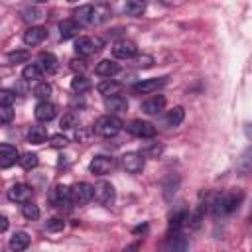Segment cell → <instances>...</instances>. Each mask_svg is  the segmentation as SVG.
Here are the masks:
<instances>
[{"label": "cell", "mask_w": 252, "mask_h": 252, "mask_svg": "<svg viewBox=\"0 0 252 252\" xmlns=\"http://www.w3.org/2000/svg\"><path fill=\"white\" fill-rule=\"evenodd\" d=\"M240 201H242V193H213V195H209L207 207L215 215L222 217V215H228L234 209H238Z\"/></svg>", "instance_id": "cell-1"}, {"label": "cell", "mask_w": 252, "mask_h": 252, "mask_svg": "<svg viewBox=\"0 0 252 252\" xmlns=\"http://www.w3.org/2000/svg\"><path fill=\"white\" fill-rule=\"evenodd\" d=\"M120 130H122V122H120V118L114 116V114H104V116H100V118L94 122V126H93V132L98 134V136H102V138H112V136H116Z\"/></svg>", "instance_id": "cell-2"}, {"label": "cell", "mask_w": 252, "mask_h": 252, "mask_svg": "<svg viewBox=\"0 0 252 252\" xmlns=\"http://www.w3.org/2000/svg\"><path fill=\"white\" fill-rule=\"evenodd\" d=\"M102 49V39L100 37H91V35H83V37H77L75 41V51L83 57L87 55H94Z\"/></svg>", "instance_id": "cell-3"}, {"label": "cell", "mask_w": 252, "mask_h": 252, "mask_svg": "<svg viewBox=\"0 0 252 252\" xmlns=\"http://www.w3.org/2000/svg\"><path fill=\"white\" fill-rule=\"evenodd\" d=\"M93 189H94V197H93V199H94L98 205L110 207V205L114 203L116 191H114L112 183H108V181H98L96 185H93Z\"/></svg>", "instance_id": "cell-4"}, {"label": "cell", "mask_w": 252, "mask_h": 252, "mask_svg": "<svg viewBox=\"0 0 252 252\" xmlns=\"http://www.w3.org/2000/svg\"><path fill=\"white\" fill-rule=\"evenodd\" d=\"M47 201L51 205H55V207H69L73 203V199H71V187L61 185V183L55 185V187H51L49 193H47Z\"/></svg>", "instance_id": "cell-5"}, {"label": "cell", "mask_w": 252, "mask_h": 252, "mask_svg": "<svg viewBox=\"0 0 252 252\" xmlns=\"http://www.w3.org/2000/svg\"><path fill=\"white\" fill-rule=\"evenodd\" d=\"M93 197H94V189H93V185H89L85 181H79V183H75L71 187V199L79 207H83L89 201H93Z\"/></svg>", "instance_id": "cell-6"}, {"label": "cell", "mask_w": 252, "mask_h": 252, "mask_svg": "<svg viewBox=\"0 0 252 252\" xmlns=\"http://www.w3.org/2000/svg\"><path fill=\"white\" fill-rule=\"evenodd\" d=\"M126 130H128L132 136L142 138V140H146V138H154V136H156V126H154L152 122H148V120H140V118L128 122V124H126Z\"/></svg>", "instance_id": "cell-7"}, {"label": "cell", "mask_w": 252, "mask_h": 252, "mask_svg": "<svg viewBox=\"0 0 252 252\" xmlns=\"http://www.w3.org/2000/svg\"><path fill=\"white\" fill-rule=\"evenodd\" d=\"M120 163H122V167H124V171H128V173H140L142 169H144V165H146V161H144V156L142 154H138V152H128V154H124L122 158H120Z\"/></svg>", "instance_id": "cell-8"}, {"label": "cell", "mask_w": 252, "mask_h": 252, "mask_svg": "<svg viewBox=\"0 0 252 252\" xmlns=\"http://www.w3.org/2000/svg\"><path fill=\"white\" fill-rule=\"evenodd\" d=\"M136 53H138V47L130 39H120V41H116L112 45V55L116 59H134Z\"/></svg>", "instance_id": "cell-9"}, {"label": "cell", "mask_w": 252, "mask_h": 252, "mask_svg": "<svg viewBox=\"0 0 252 252\" xmlns=\"http://www.w3.org/2000/svg\"><path fill=\"white\" fill-rule=\"evenodd\" d=\"M167 83V77H154V79H144L140 83H136L132 87V93L136 94H148V93H154L158 91L159 87H163Z\"/></svg>", "instance_id": "cell-10"}, {"label": "cell", "mask_w": 252, "mask_h": 252, "mask_svg": "<svg viewBox=\"0 0 252 252\" xmlns=\"http://www.w3.org/2000/svg\"><path fill=\"white\" fill-rule=\"evenodd\" d=\"M112 167H114V159H112L110 156H94L93 161L89 163V169H91V173H94V175H104V173H108Z\"/></svg>", "instance_id": "cell-11"}, {"label": "cell", "mask_w": 252, "mask_h": 252, "mask_svg": "<svg viewBox=\"0 0 252 252\" xmlns=\"http://www.w3.org/2000/svg\"><path fill=\"white\" fill-rule=\"evenodd\" d=\"M8 199L14 201V203H28L32 199V187L26 185V183H16L8 189Z\"/></svg>", "instance_id": "cell-12"}, {"label": "cell", "mask_w": 252, "mask_h": 252, "mask_svg": "<svg viewBox=\"0 0 252 252\" xmlns=\"http://www.w3.org/2000/svg\"><path fill=\"white\" fill-rule=\"evenodd\" d=\"M45 35H47V30L43 26H30L24 32V43L26 45H37L45 39Z\"/></svg>", "instance_id": "cell-13"}, {"label": "cell", "mask_w": 252, "mask_h": 252, "mask_svg": "<svg viewBox=\"0 0 252 252\" xmlns=\"http://www.w3.org/2000/svg\"><path fill=\"white\" fill-rule=\"evenodd\" d=\"M33 114H35V118H37L39 122H49V120L55 118L57 108H55L53 102L43 100V102H37V104H35V112H33Z\"/></svg>", "instance_id": "cell-14"}, {"label": "cell", "mask_w": 252, "mask_h": 252, "mask_svg": "<svg viewBox=\"0 0 252 252\" xmlns=\"http://www.w3.org/2000/svg\"><path fill=\"white\" fill-rule=\"evenodd\" d=\"M163 106H165V96L163 94H154V96H150L142 102V110L146 114H159L163 110Z\"/></svg>", "instance_id": "cell-15"}, {"label": "cell", "mask_w": 252, "mask_h": 252, "mask_svg": "<svg viewBox=\"0 0 252 252\" xmlns=\"http://www.w3.org/2000/svg\"><path fill=\"white\" fill-rule=\"evenodd\" d=\"M236 173L242 175V177H246L248 173H252V146H248L240 154V158L236 159Z\"/></svg>", "instance_id": "cell-16"}, {"label": "cell", "mask_w": 252, "mask_h": 252, "mask_svg": "<svg viewBox=\"0 0 252 252\" xmlns=\"http://www.w3.org/2000/svg\"><path fill=\"white\" fill-rule=\"evenodd\" d=\"M96 89H98V93H100L104 98H110V96H120V93H122L124 85H122V83H118V81L106 79V81H102Z\"/></svg>", "instance_id": "cell-17"}, {"label": "cell", "mask_w": 252, "mask_h": 252, "mask_svg": "<svg viewBox=\"0 0 252 252\" xmlns=\"http://www.w3.org/2000/svg\"><path fill=\"white\" fill-rule=\"evenodd\" d=\"M16 159H20L16 146L2 144V146H0V167H4V169H6V167H10L12 163H16Z\"/></svg>", "instance_id": "cell-18"}, {"label": "cell", "mask_w": 252, "mask_h": 252, "mask_svg": "<svg viewBox=\"0 0 252 252\" xmlns=\"http://www.w3.org/2000/svg\"><path fill=\"white\" fill-rule=\"evenodd\" d=\"M10 250L12 252H24L28 246H30V234L24 232V230H18L10 236V242H8Z\"/></svg>", "instance_id": "cell-19"}, {"label": "cell", "mask_w": 252, "mask_h": 252, "mask_svg": "<svg viewBox=\"0 0 252 252\" xmlns=\"http://www.w3.org/2000/svg\"><path fill=\"white\" fill-rule=\"evenodd\" d=\"M118 71H120V65L116 61H112V59H102L94 67V73L98 77H114Z\"/></svg>", "instance_id": "cell-20"}, {"label": "cell", "mask_w": 252, "mask_h": 252, "mask_svg": "<svg viewBox=\"0 0 252 252\" xmlns=\"http://www.w3.org/2000/svg\"><path fill=\"white\" fill-rule=\"evenodd\" d=\"M104 108L110 114H120L128 110V100L124 96H110V98H104Z\"/></svg>", "instance_id": "cell-21"}, {"label": "cell", "mask_w": 252, "mask_h": 252, "mask_svg": "<svg viewBox=\"0 0 252 252\" xmlns=\"http://www.w3.org/2000/svg\"><path fill=\"white\" fill-rule=\"evenodd\" d=\"M75 20L79 24H94V6L83 4L75 10Z\"/></svg>", "instance_id": "cell-22"}, {"label": "cell", "mask_w": 252, "mask_h": 252, "mask_svg": "<svg viewBox=\"0 0 252 252\" xmlns=\"http://www.w3.org/2000/svg\"><path fill=\"white\" fill-rule=\"evenodd\" d=\"M79 28H81V24H79L75 18H71V20H63V22L59 24L61 39H69V37L77 35V33H79Z\"/></svg>", "instance_id": "cell-23"}, {"label": "cell", "mask_w": 252, "mask_h": 252, "mask_svg": "<svg viewBox=\"0 0 252 252\" xmlns=\"http://www.w3.org/2000/svg\"><path fill=\"white\" fill-rule=\"evenodd\" d=\"M183 118H185V110H183V106H175V108H171V110L165 114L163 124H165L167 128H175V126H179V124L183 122Z\"/></svg>", "instance_id": "cell-24"}, {"label": "cell", "mask_w": 252, "mask_h": 252, "mask_svg": "<svg viewBox=\"0 0 252 252\" xmlns=\"http://www.w3.org/2000/svg\"><path fill=\"white\" fill-rule=\"evenodd\" d=\"M22 77L24 81H35V83H41V77H43V69L39 67V63H30L22 69Z\"/></svg>", "instance_id": "cell-25"}, {"label": "cell", "mask_w": 252, "mask_h": 252, "mask_svg": "<svg viewBox=\"0 0 252 252\" xmlns=\"http://www.w3.org/2000/svg\"><path fill=\"white\" fill-rule=\"evenodd\" d=\"M39 67L43 69V73H55L57 71V67H59V63H57V57L53 55V53H41L39 55Z\"/></svg>", "instance_id": "cell-26"}, {"label": "cell", "mask_w": 252, "mask_h": 252, "mask_svg": "<svg viewBox=\"0 0 252 252\" xmlns=\"http://www.w3.org/2000/svg\"><path fill=\"white\" fill-rule=\"evenodd\" d=\"M45 140H47V130H45V126L35 124V126H32V128L28 130V142H30V144H43Z\"/></svg>", "instance_id": "cell-27"}, {"label": "cell", "mask_w": 252, "mask_h": 252, "mask_svg": "<svg viewBox=\"0 0 252 252\" xmlns=\"http://www.w3.org/2000/svg\"><path fill=\"white\" fill-rule=\"evenodd\" d=\"M144 158H159L161 154H163V146L159 144V142H146L144 146H142V152H140Z\"/></svg>", "instance_id": "cell-28"}, {"label": "cell", "mask_w": 252, "mask_h": 252, "mask_svg": "<svg viewBox=\"0 0 252 252\" xmlns=\"http://www.w3.org/2000/svg\"><path fill=\"white\" fill-rule=\"evenodd\" d=\"M185 220H189V213H187L185 209H181V211L173 213V215H171V219H169V230L179 232V228L185 224Z\"/></svg>", "instance_id": "cell-29"}, {"label": "cell", "mask_w": 252, "mask_h": 252, "mask_svg": "<svg viewBox=\"0 0 252 252\" xmlns=\"http://www.w3.org/2000/svg\"><path fill=\"white\" fill-rule=\"evenodd\" d=\"M93 87V83H91V79H87L85 75H75L73 79H71V89L75 91V93H87L89 89Z\"/></svg>", "instance_id": "cell-30"}, {"label": "cell", "mask_w": 252, "mask_h": 252, "mask_svg": "<svg viewBox=\"0 0 252 252\" xmlns=\"http://www.w3.org/2000/svg\"><path fill=\"white\" fill-rule=\"evenodd\" d=\"M49 94H51V85H49V83L41 81V83H37V85L33 87V96H35V98H39V102L47 100V98H49Z\"/></svg>", "instance_id": "cell-31"}, {"label": "cell", "mask_w": 252, "mask_h": 252, "mask_svg": "<svg viewBox=\"0 0 252 252\" xmlns=\"http://www.w3.org/2000/svg\"><path fill=\"white\" fill-rule=\"evenodd\" d=\"M22 215H24L28 220H37L41 213H39V207H37V205H33L32 201H28V203L22 205Z\"/></svg>", "instance_id": "cell-32"}, {"label": "cell", "mask_w": 252, "mask_h": 252, "mask_svg": "<svg viewBox=\"0 0 252 252\" xmlns=\"http://www.w3.org/2000/svg\"><path fill=\"white\" fill-rule=\"evenodd\" d=\"M28 57H30V53H28L26 49H16V51H10V53L6 55V61H8L10 65H18V63L28 61Z\"/></svg>", "instance_id": "cell-33"}, {"label": "cell", "mask_w": 252, "mask_h": 252, "mask_svg": "<svg viewBox=\"0 0 252 252\" xmlns=\"http://www.w3.org/2000/svg\"><path fill=\"white\" fill-rule=\"evenodd\" d=\"M144 10H146V4H144V2L130 0V2L124 4V14H128V16H140Z\"/></svg>", "instance_id": "cell-34"}, {"label": "cell", "mask_w": 252, "mask_h": 252, "mask_svg": "<svg viewBox=\"0 0 252 252\" xmlns=\"http://www.w3.org/2000/svg\"><path fill=\"white\" fill-rule=\"evenodd\" d=\"M39 18H43V12H41L39 8H35V6L24 10V14H22V20H24L26 24H32V26H33V22H37Z\"/></svg>", "instance_id": "cell-35"}, {"label": "cell", "mask_w": 252, "mask_h": 252, "mask_svg": "<svg viewBox=\"0 0 252 252\" xmlns=\"http://www.w3.org/2000/svg\"><path fill=\"white\" fill-rule=\"evenodd\" d=\"M18 161H20V165H22L24 169H33V167H37V163H39L37 156H35V154H32V152H28V154H22Z\"/></svg>", "instance_id": "cell-36"}, {"label": "cell", "mask_w": 252, "mask_h": 252, "mask_svg": "<svg viewBox=\"0 0 252 252\" xmlns=\"http://www.w3.org/2000/svg\"><path fill=\"white\" fill-rule=\"evenodd\" d=\"M169 252H187V238L181 234H175L169 244Z\"/></svg>", "instance_id": "cell-37"}, {"label": "cell", "mask_w": 252, "mask_h": 252, "mask_svg": "<svg viewBox=\"0 0 252 252\" xmlns=\"http://www.w3.org/2000/svg\"><path fill=\"white\" fill-rule=\"evenodd\" d=\"M75 122H77L75 112H67V114H63V116H61L59 126H61V130H69V128H73V126H75Z\"/></svg>", "instance_id": "cell-38"}, {"label": "cell", "mask_w": 252, "mask_h": 252, "mask_svg": "<svg viewBox=\"0 0 252 252\" xmlns=\"http://www.w3.org/2000/svg\"><path fill=\"white\" fill-rule=\"evenodd\" d=\"M63 228H65V220L63 219L53 217V219H49L45 222V230H49V232H57V230H63Z\"/></svg>", "instance_id": "cell-39"}, {"label": "cell", "mask_w": 252, "mask_h": 252, "mask_svg": "<svg viewBox=\"0 0 252 252\" xmlns=\"http://www.w3.org/2000/svg\"><path fill=\"white\" fill-rule=\"evenodd\" d=\"M132 65H134V67H152V65H154V57H152V55L134 57V59H132Z\"/></svg>", "instance_id": "cell-40"}, {"label": "cell", "mask_w": 252, "mask_h": 252, "mask_svg": "<svg viewBox=\"0 0 252 252\" xmlns=\"http://www.w3.org/2000/svg\"><path fill=\"white\" fill-rule=\"evenodd\" d=\"M14 100H16V94H14L12 91H8V89H2V91H0V104H4V106H12Z\"/></svg>", "instance_id": "cell-41"}, {"label": "cell", "mask_w": 252, "mask_h": 252, "mask_svg": "<svg viewBox=\"0 0 252 252\" xmlns=\"http://www.w3.org/2000/svg\"><path fill=\"white\" fill-rule=\"evenodd\" d=\"M12 118H14V108L0 104V120H2V124H10Z\"/></svg>", "instance_id": "cell-42"}, {"label": "cell", "mask_w": 252, "mask_h": 252, "mask_svg": "<svg viewBox=\"0 0 252 252\" xmlns=\"http://www.w3.org/2000/svg\"><path fill=\"white\" fill-rule=\"evenodd\" d=\"M49 144H51L53 148H65V146L69 144V140H67L63 134H53V136L49 138Z\"/></svg>", "instance_id": "cell-43"}, {"label": "cell", "mask_w": 252, "mask_h": 252, "mask_svg": "<svg viewBox=\"0 0 252 252\" xmlns=\"http://www.w3.org/2000/svg\"><path fill=\"white\" fill-rule=\"evenodd\" d=\"M69 67H71V69H73L77 75H83V71L87 69V63H85V59H71Z\"/></svg>", "instance_id": "cell-44"}, {"label": "cell", "mask_w": 252, "mask_h": 252, "mask_svg": "<svg viewBox=\"0 0 252 252\" xmlns=\"http://www.w3.org/2000/svg\"><path fill=\"white\" fill-rule=\"evenodd\" d=\"M140 246H142L140 242H132V244H128V246H126L122 252H138V250H140Z\"/></svg>", "instance_id": "cell-45"}, {"label": "cell", "mask_w": 252, "mask_h": 252, "mask_svg": "<svg viewBox=\"0 0 252 252\" xmlns=\"http://www.w3.org/2000/svg\"><path fill=\"white\" fill-rule=\"evenodd\" d=\"M6 228H8V219L6 217H0V230L4 232Z\"/></svg>", "instance_id": "cell-46"}, {"label": "cell", "mask_w": 252, "mask_h": 252, "mask_svg": "<svg viewBox=\"0 0 252 252\" xmlns=\"http://www.w3.org/2000/svg\"><path fill=\"white\" fill-rule=\"evenodd\" d=\"M144 230H148V226H146V224H144V226H136V228H134V232H144Z\"/></svg>", "instance_id": "cell-47"}]
</instances>
